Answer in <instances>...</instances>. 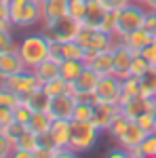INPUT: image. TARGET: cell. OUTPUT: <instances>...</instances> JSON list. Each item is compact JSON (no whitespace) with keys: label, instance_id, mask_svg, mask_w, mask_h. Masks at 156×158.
<instances>
[{"label":"cell","instance_id":"cell-9","mask_svg":"<svg viewBox=\"0 0 156 158\" xmlns=\"http://www.w3.org/2000/svg\"><path fill=\"white\" fill-rule=\"evenodd\" d=\"M95 99L97 103H120V97H122V80L116 78V76H101L99 82H97L95 89Z\"/></svg>","mask_w":156,"mask_h":158},{"label":"cell","instance_id":"cell-12","mask_svg":"<svg viewBox=\"0 0 156 158\" xmlns=\"http://www.w3.org/2000/svg\"><path fill=\"white\" fill-rule=\"evenodd\" d=\"M76 103H78V97L74 93H63L57 97H51L48 114L53 116V120H72Z\"/></svg>","mask_w":156,"mask_h":158},{"label":"cell","instance_id":"cell-19","mask_svg":"<svg viewBox=\"0 0 156 158\" xmlns=\"http://www.w3.org/2000/svg\"><path fill=\"white\" fill-rule=\"evenodd\" d=\"M118 40H120V38H118ZM152 40H156V38L152 36L145 27H141V30H137V32H133V34H129V36L122 38V42H124L133 53H141V49H145Z\"/></svg>","mask_w":156,"mask_h":158},{"label":"cell","instance_id":"cell-28","mask_svg":"<svg viewBox=\"0 0 156 158\" xmlns=\"http://www.w3.org/2000/svg\"><path fill=\"white\" fill-rule=\"evenodd\" d=\"M129 124H131V120L127 118V116H122V114H118L114 120H112V124H110V129H108V135L114 139V141H118L120 137L124 135V131L129 129Z\"/></svg>","mask_w":156,"mask_h":158},{"label":"cell","instance_id":"cell-6","mask_svg":"<svg viewBox=\"0 0 156 158\" xmlns=\"http://www.w3.org/2000/svg\"><path fill=\"white\" fill-rule=\"evenodd\" d=\"M80 44H82L84 49H93V51H110L114 44H116V40L118 38L114 36V34H108V32H103V30H95V27H84L80 30V34L76 38Z\"/></svg>","mask_w":156,"mask_h":158},{"label":"cell","instance_id":"cell-1","mask_svg":"<svg viewBox=\"0 0 156 158\" xmlns=\"http://www.w3.org/2000/svg\"><path fill=\"white\" fill-rule=\"evenodd\" d=\"M17 53L21 61L25 63L27 70H34L36 65H40L44 59L51 57V40L44 32H38V34H27L19 40L17 44Z\"/></svg>","mask_w":156,"mask_h":158},{"label":"cell","instance_id":"cell-29","mask_svg":"<svg viewBox=\"0 0 156 158\" xmlns=\"http://www.w3.org/2000/svg\"><path fill=\"white\" fill-rule=\"evenodd\" d=\"M21 101H23V99L19 97L13 89H9L4 82H0V106H6V108H17Z\"/></svg>","mask_w":156,"mask_h":158},{"label":"cell","instance_id":"cell-39","mask_svg":"<svg viewBox=\"0 0 156 158\" xmlns=\"http://www.w3.org/2000/svg\"><path fill=\"white\" fill-rule=\"evenodd\" d=\"M99 30H103V32L116 36V11H108V15L103 17V23H101Z\"/></svg>","mask_w":156,"mask_h":158},{"label":"cell","instance_id":"cell-27","mask_svg":"<svg viewBox=\"0 0 156 158\" xmlns=\"http://www.w3.org/2000/svg\"><path fill=\"white\" fill-rule=\"evenodd\" d=\"M139 80H141V95L154 99L156 97V68L154 65H152L144 76H139Z\"/></svg>","mask_w":156,"mask_h":158},{"label":"cell","instance_id":"cell-14","mask_svg":"<svg viewBox=\"0 0 156 158\" xmlns=\"http://www.w3.org/2000/svg\"><path fill=\"white\" fill-rule=\"evenodd\" d=\"M40 11H42V21H40L42 25L55 23L70 15V0H42Z\"/></svg>","mask_w":156,"mask_h":158},{"label":"cell","instance_id":"cell-36","mask_svg":"<svg viewBox=\"0 0 156 158\" xmlns=\"http://www.w3.org/2000/svg\"><path fill=\"white\" fill-rule=\"evenodd\" d=\"M135 122H137V124H139V127H141L148 135H150V133H156V120H154V116H152V112L141 114V116H139Z\"/></svg>","mask_w":156,"mask_h":158},{"label":"cell","instance_id":"cell-32","mask_svg":"<svg viewBox=\"0 0 156 158\" xmlns=\"http://www.w3.org/2000/svg\"><path fill=\"white\" fill-rule=\"evenodd\" d=\"M17 40L13 36V30H0V55L9 53V51H17Z\"/></svg>","mask_w":156,"mask_h":158},{"label":"cell","instance_id":"cell-26","mask_svg":"<svg viewBox=\"0 0 156 158\" xmlns=\"http://www.w3.org/2000/svg\"><path fill=\"white\" fill-rule=\"evenodd\" d=\"M42 89L47 91L48 97H57V95H63V93H72V85H70L68 80H63L61 76H57V78H53V80L44 82Z\"/></svg>","mask_w":156,"mask_h":158},{"label":"cell","instance_id":"cell-2","mask_svg":"<svg viewBox=\"0 0 156 158\" xmlns=\"http://www.w3.org/2000/svg\"><path fill=\"white\" fill-rule=\"evenodd\" d=\"M148 15H150V11L144 4H135V2H129L127 6L116 11V38L122 40L124 36L141 30L145 25Z\"/></svg>","mask_w":156,"mask_h":158},{"label":"cell","instance_id":"cell-30","mask_svg":"<svg viewBox=\"0 0 156 158\" xmlns=\"http://www.w3.org/2000/svg\"><path fill=\"white\" fill-rule=\"evenodd\" d=\"M122 95L124 97H137V95H141V80H139V76H127L124 80H122Z\"/></svg>","mask_w":156,"mask_h":158},{"label":"cell","instance_id":"cell-37","mask_svg":"<svg viewBox=\"0 0 156 158\" xmlns=\"http://www.w3.org/2000/svg\"><path fill=\"white\" fill-rule=\"evenodd\" d=\"M141 150L145 158H156V133L145 135V139L141 141Z\"/></svg>","mask_w":156,"mask_h":158},{"label":"cell","instance_id":"cell-24","mask_svg":"<svg viewBox=\"0 0 156 158\" xmlns=\"http://www.w3.org/2000/svg\"><path fill=\"white\" fill-rule=\"evenodd\" d=\"M23 101L34 110V112H48V106H51V97L47 95V91H44L42 86L36 89L32 95H27Z\"/></svg>","mask_w":156,"mask_h":158},{"label":"cell","instance_id":"cell-43","mask_svg":"<svg viewBox=\"0 0 156 158\" xmlns=\"http://www.w3.org/2000/svg\"><path fill=\"white\" fill-rule=\"evenodd\" d=\"M145 30L152 34V36L156 38V13L150 11V15H148V19H145V25H144Z\"/></svg>","mask_w":156,"mask_h":158},{"label":"cell","instance_id":"cell-16","mask_svg":"<svg viewBox=\"0 0 156 158\" xmlns=\"http://www.w3.org/2000/svg\"><path fill=\"white\" fill-rule=\"evenodd\" d=\"M23 70H27V68L21 61L17 51H9V53L0 55V82L6 80V78H11V76H15V74L23 72Z\"/></svg>","mask_w":156,"mask_h":158},{"label":"cell","instance_id":"cell-50","mask_svg":"<svg viewBox=\"0 0 156 158\" xmlns=\"http://www.w3.org/2000/svg\"><path fill=\"white\" fill-rule=\"evenodd\" d=\"M131 2H135V4H144V6H145V2H148V0H131Z\"/></svg>","mask_w":156,"mask_h":158},{"label":"cell","instance_id":"cell-41","mask_svg":"<svg viewBox=\"0 0 156 158\" xmlns=\"http://www.w3.org/2000/svg\"><path fill=\"white\" fill-rule=\"evenodd\" d=\"M139 55H141V57H144L150 65H154V68H156V40H152L145 49H141V53H139Z\"/></svg>","mask_w":156,"mask_h":158},{"label":"cell","instance_id":"cell-52","mask_svg":"<svg viewBox=\"0 0 156 158\" xmlns=\"http://www.w3.org/2000/svg\"><path fill=\"white\" fill-rule=\"evenodd\" d=\"M154 13H156V11H154Z\"/></svg>","mask_w":156,"mask_h":158},{"label":"cell","instance_id":"cell-20","mask_svg":"<svg viewBox=\"0 0 156 158\" xmlns=\"http://www.w3.org/2000/svg\"><path fill=\"white\" fill-rule=\"evenodd\" d=\"M84 68H86V63L80 59H63L59 63V76L72 85V82H76V78L84 72Z\"/></svg>","mask_w":156,"mask_h":158},{"label":"cell","instance_id":"cell-5","mask_svg":"<svg viewBox=\"0 0 156 158\" xmlns=\"http://www.w3.org/2000/svg\"><path fill=\"white\" fill-rule=\"evenodd\" d=\"M82 30V21L74 19V17H63L55 23H48L42 25V32L48 36L51 42H70V40H76L78 34Z\"/></svg>","mask_w":156,"mask_h":158},{"label":"cell","instance_id":"cell-48","mask_svg":"<svg viewBox=\"0 0 156 158\" xmlns=\"http://www.w3.org/2000/svg\"><path fill=\"white\" fill-rule=\"evenodd\" d=\"M145 9L154 13V11H156V0H148V2H145Z\"/></svg>","mask_w":156,"mask_h":158},{"label":"cell","instance_id":"cell-8","mask_svg":"<svg viewBox=\"0 0 156 158\" xmlns=\"http://www.w3.org/2000/svg\"><path fill=\"white\" fill-rule=\"evenodd\" d=\"M133 57H135V53L122 40H116V44L112 47V76H116L120 80H124L127 76H131Z\"/></svg>","mask_w":156,"mask_h":158},{"label":"cell","instance_id":"cell-51","mask_svg":"<svg viewBox=\"0 0 156 158\" xmlns=\"http://www.w3.org/2000/svg\"><path fill=\"white\" fill-rule=\"evenodd\" d=\"M32 2H36V4H42V0H32Z\"/></svg>","mask_w":156,"mask_h":158},{"label":"cell","instance_id":"cell-22","mask_svg":"<svg viewBox=\"0 0 156 158\" xmlns=\"http://www.w3.org/2000/svg\"><path fill=\"white\" fill-rule=\"evenodd\" d=\"M59 63L61 61L57 59H44L40 65H36L34 68V74H36V78L44 85V82H48V80H53V78H57L59 76Z\"/></svg>","mask_w":156,"mask_h":158},{"label":"cell","instance_id":"cell-23","mask_svg":"<svg viewBox=\"0 0 156 158\" xmlns=\"http://www.w3.org/2000/svg\"><path fill=\"white\" fill-rule=\"evenodd\" d=\"M91 70H95L99 76H110L112 74V49L110 51H99L93 61L89 63Z\"/></svg>","mask_w":156,"mask_h":158},{"label":"cell","instance_id":"cell-33","mask_svg":"<svg viewBox=\"0 0 156 158\" xmlns=\"http://www.w3.org/2000/svg\"><path fill=\"white\" fill-rule=\"evenodd\" d=\"M32 114H34V110L30 108L25 101H21L17 108H13V116H15V122H19V124H25L27 127V122L32 118Z\"/></svg>","mask_w":156,"mask_h":158},{"label":"cell","instance_id":"cell-10","mask_svg":"<svg viewBox=\"0 0 156 158\" xmlns=\"http://www.w3.org/2000/svg\"><path fill=\"white\" fill-rule=\"evenodd\" d=\"M70 133H72V120H53V127L47 135L40 137V146L47 148H70Z\"/></svg>","mask_w":156,"mask_h":158},{"label":"cell","instance_id":"cell-35","mask_svg":"<svg viewBox=\"0 0 156 158\" xmlns=\"http://www.w3.org/2000/svg\"><path fill=\"white\" fill-rule=\"evenodd\" d=\"M150 68H152V65H150V63H148V61H145L139 53H135L133 63H131V74H133V76H144Z\"/></svg>","mask_w":156,"mask_h":158},{"label":"cell","instance_id":"cell-49","mask_svg":"<svg viewBox=\"0 0 156 158\" xmlns=\"http://www.w3.org/2000/svg\"><path fill=\"white\" fill-rule=\"evenodd\" d=\"M152 116H154V120H156V97H154V101H152Z\"/></svg>","mask_w":156,"mask_h":158},{"label":"cell","instance_id":"cell-40","mask_svg":"<svg viewBox=\"0 0 156 158\" xmlns=\"http://www.w3.org/2000/svg\"><path fill=\"white\" fill-rule=\"evenodd\" d=\"M11 122H15V116H13V108H6V106H0V131H4Z\"/></svg>","mask_w":156,"mask_h":158},{"label":"cell","instance_id":"cell-45","mask_svg":"<svg viewBox=\"0 0 156 158\" xmlns=\"http://www.w3.org/2000/svg\"><path fill=\"white\" fill-rule=\"evenodd\" d=\"M13 158H34V152H27V150H15Z\"/></svg>","mask_w":156,"mask_h":158},{"label":"cell","instance_id":"cell-42","mask_svg":"<svg viewBox=\"0 0 156 158\" xmlns=\"http://www.w3.org/2000/svg\"><path fill=\"white\" fill-rule=\"evenodd\" d=\"M106 9H110V11H120L122 6H127L131 0H99Z\"/></svg>","mask_w":156,"mask_h":158},{"label":"cell","instance_id":"cell-46","mask_svg":"<svg viewBox=\"0 0 156 158\" xmlns=\"http://www.w3.org/2000/svg\"><path fill=\"white\" fill-rule=\"evenodd\" d=\"M0 19H9V2H0Z\"/></svg>","mask_w":156,"mask_h":158},{"label":"cell","instance_id":"cell-31","mask_svg":"<svg viewBox=\"0 0 156 158\" xmlns=\"http://www.w3.org/2000/svg\"><path fill=\"white\" fill-rule=\"evenodd\" d=\"M93 112H95V106L91 101H78L76 108H74L72 120H91L93 118Z\"/></svg>","mask_w":156,"mask_h":158},{"label":"cell","instance_id":"cell-44","mask_svg":"<svg viewBox=\"0 0 156 158\" xmlns=\"http://www.w3.org/2000/svg\"><path fill=\"white\" fill-rule=\"evenodd\" d=\"M106 156H108V158H129V152H127L122 146H118V148H112Z\"/></svg>","mask_w":156,"mask_h":158},{"label":"cell","instance_id":"cell-7","mask_svg":"<svg viewBox=\"0 0 156 158\" xmlns=\"http://www.w3.org/2000/svg\"><path fill=\"white\" fill-rule=\"evenodd\" d=\"M99 74L95 70H91L89 65L84 68V72L76 78V82H72V93L78 97V101H91L93 106H97V99H95V89L97 82H99Z\"/></svg>","mask_w":156,"mask_h":158},{"label":"cell","instance_id":"cell-13","mask_svg":"<svg viewBox=\"0 0 156 158\" xmlns=\"http://www.w3.org/2000/svg\"><path fill=\"white\" fill-rule=\"evenodd\" d=\"M152 101L154 99L144 97V95H137V97H120V114L127 116L129 120H137L141 114L145 112H152Z\"/></svg>","mask_w":156,"mask_h":158},{"label":"cell","instance_id":"cell-25","mask_svg":"<svg viewBox=\"0 0 156 158\" xmlns=\"http://www.w3.org/2000/svg\"><path fill=\"white\" fill-rule=\"evenodd\" d=\"M40 146V137L36 133H32L27 127H25V131L19 135V139L15 141V150H27V152H36V148ZM13 150V152H15Z\"/></svg>","mask_w":156,"mask_h":158},{"label":"cell","instance_id":"cell-3","mask_svg":"<svg viewBox=\"0 0 156 158\" xmlns=\"http://www.w3.org/2000/svg\"><path fill=\"white\" fill-rule=\"evenodd\" d=\"M9 19L13 27H19V30L32 27L42 21L40 4L32 0H9Z\"/></svg>","mask_w":156,"mask_h":158},{"label":"cell","instance_id":"cell-17","mask_svg":"<svg viewBox=\"0 0 156 158\" xmlns=\"http://www.w3.org/2000/svg\"><path fill=\"white\" fill-rule=\"evenodd\" d=\"M110 9H106L99 0H89V6H86V13H84L82 25L84 27H95L99 30L101 23H103V17L108 15Z\"/></svg>","mask_w":156,"mask_h":158},{"label":"cell","instance_id":"cell-34","mask_svg":"<svg viewBox=\"0 0 156 158\" xmlns=\"http://www.w3.org/2000/svg\"><path fill=\"white\" fill-rule=\"evenodd\" d=\"M86 6H89V0H70V17L82 21L84 13H86Z\"/></svg>","mask_w":156,"mask_h":158},{"label":"cell","instance_id":"cell-21","mask_svg":"<svg viewBox=\"0 0 156 158\" xmlns=\"http://www.w3.org/2000/svg\"><path fill=\"white\" fill-rule=\"evenodd\" d=\"M51 127H53V116H51L48 112H34L32 118H30V122H27V129H30L32 133H36L38 137L47 135L48 131H51Z\"/></svg>","mask_w":156,"mask_h":158},{"label":"cell","instance_id":"cell-15","mask_svg":"<svg viewBox=\"0 0 156 158\" xmlns=\"http://www.w3.org/2000/svg\"><path fill=\"white\" fill-rule=\"evenodd\" d=\"M118 114H120V106H116V103H97L91 122L95 124L101 133H108L112 120H114Z\"/></svg>","mask_w":156,"mask_h":158},{"label":"cell","instance_id":"cell-11","mask_svg":"<svg viewBox=\"0 0 156 158\" xmlns=\"http://www.w3.org/2000/svg\"><path fill=\"white\" fill-rule=\"evenodd\" d=\"M2 82L9 86V89H13V91H15V93H17L21 99H25L27 95H32L36 89H40V86H42V82L36 78L34 70H23V72L15 74V76L6 78V80H2Z\"/></svg>","mask_w":156,"mask_h":158},{"label":"cell","instance_id":"cell-18","mask_svg":"<svg viewBox=\"0 0 156 158\" xmlns=\"http://www.w3.org/2000/svg\"><path fill=\"white\" fill-rule=\"evenodd\" d=\"M145 135H148V133H145L144 129H141V127H139V124H137L135 120H131V124H129V129L124 131V135L120 137V139L116 141V143H118V146H122L124 150H127V152H129L131 148L141 146V141L145 139Z\"/></svg>","mask_w":156,"mask_h":158},{"label":"cell","instance_id":"cell-38","mask_svg":"<svg viewBox=\"0 0 156 158\" xmlns=\"http://www.w3.org/2000/svg\"><path fill=\"white\" fill-rule=\"evenodd\" d=\"M13 150H15V146L11 143V139L6 137V133H4V131H0V158L13 156Z\"/></svg>","mask_w":156,"mask_h":158},{"label":"cell","instance_id":"cell-4","mask_svg":"<svg viewBox=\"0 0 156 158\" xmlns=\"http://www.w3.org/2000/svg\"><path fill=\"white\" fill-rule=\"evenodd\" d=\"M101 131L91 120H72V133H70V148L76 154L89 152L97 146Z\"/></svg>","mask_w":156,"mask_h":158},{"label":"cell","instance_id":"cell-47","mask_svg":"<svg viewBox=\"0 0 156 158\" xmlns=\"http://www.w3.org/2000/svg\"><path fill=\"white\" fill-rule=\"evenodd\" d=\"M0 30H13L11 19H0Z\"/></svg>","mask_w":156,"mask_h":158}]
</instances>
